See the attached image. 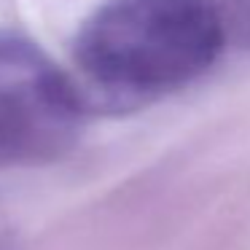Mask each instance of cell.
I'll return each mask as SVG.
<instances>
[{"instance_id": "1", "label": "cell", "mask_w": 250, "mask_h": 250, "mask_svg": "<svg viewBox=\"0 0 250 250\" xmlns=\"http://www.w3.org/2000/svg\"><path fill=\"white\" fill-rule=\"evenodd\" d=\"M226 17L215 0H105L76 38V65L105 94L156 97L218 60Z\"/></svg>"}, {"instance_id": "2", "label": "cell", "mask_w": 250, "mask_h": 250, "mask_svg": "<svg viewBox=\"0 0 250 250\" xmlns=\"http://www.w3.org/2000/svg\"><path fill=\"white\" fill-rule=\"evenodd\" d=\"M83 97L35 43L0 33V162H49L73 148Z\"/></svg>"}]
</instances>
